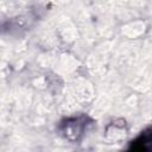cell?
<instances>
[{
	"mask_svg": "<svg viewBox=\"0 0 152 152\" xmlns=\"http://www.w3.org/2000/svg\"><path fill=\"white\" fill-rule=\"evenodd\" d=\"M83 121H80V119H74L71 122L68 121V124L64 125V134L69 139H77L78 135L82 134L83 132Z\"/></svg>",
	"mask_w": 152,
	"mask_h": 152,
	"instance_id": "6da1fadb",
	"label": "cell"
}]
</instances>
